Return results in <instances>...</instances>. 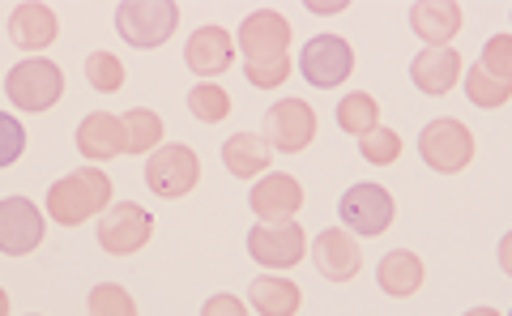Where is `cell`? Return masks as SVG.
Masks as SVG:
<instances>
[{"label": "cell", "instance_id": "obj_15", "mask_svg": "<svg viewBox=\"0 0 512 316\" xmlns=\"http://www.w3.org/2000/svg\"><path fill=\"white\" fill-rule=\"evenodd\" d=\"M410 82L423 94H448L461 82V56L453 47H423V52L410 60Z\"/></svg>", "mask_w": 512, "mask_h": 316}, {"label": "cell", "instance_id": "obj_30", "mask_svg": "<svg viewBox=\"0 0 512 316\" xmlns=\"http://www.w3.org/2000/svg\"><path fill=\"white\" fill-rule=\"evenodd\" d=\"M491 77H500V82H512V39L508 35H495L487 47H483V60H478Z\"/></svg>", "mask_w": 512, "mask_h": 316}, {"label": "cell", "instance_id": "obj_10", "mask_svg": "<svg viewBox=\"0 0 512 316\" xmlns=\"http://www.w3.org/2000/svg\"><path fill=\"white\" fill-rule=\"evenodd\" d=\"M248 252L256 265H269V270H291L308 252V235L295 218H282V223H265L248 231Z\"/></svg>", "mask_w": 512, "mask_h": 316}, {"label": "cell", "instance_id": "obj_26", "mask_svg": "<svg viewBox=\"0 0 512 316\" xmlns=\"http://www.w3.org/2000/svg\"><path fill=\"white\" fill-rule=\"evenodd\" d=\"M466 99L474 107H504L512 99V82H500V77H491L483 65H474L466 73Z\"/></svg>", "mask_w": 512, "mask_h": 316}, {"label": "cell", "instance_id": "obj_17", "mask_svg": "<svg viewBox=\"0 0 512 316\" xmlns=\"http://www.w3.org/2000/svg\"><path fill=\"white\" fill-rule=\"evenodd\" d=\"M256 218L265 223H282V218H295V210L303 205V188L295 176H261L256 188L248 193Z\"/></svg>", "mask_w": 512, "mask_h": 316}, {"label": "cell", "instance_id": "obj_25", "mask_svg": "<svg viewBox=\"0 0 512 316\" xmlns=\"http://www.w3.org/2000/svg\"><path fill=\"white\" fill-rule=\"evenodd\" d=\"M188 112L205 120V124H222L231 116V94L214 86V82H201V86H192L188 90Z\"/></svg>", "mask_w": 512, "mask_h": 316}, {"label": "cell", "instance_id": "obj_8", "mask_svg": "<svg viewBox=\"0 0 512 316\" xmlns=\"http://www.w3.org/2000/svg\"><path fill=\"white\" fill-rule=\"evenodd\" d=\"M201 180V158L192 146H158L154 158H146V184L158 197L180 201Z\"/></svg>", "mask_w": 512, "mask_h": 316}, {"label": "cell", "instance_id": "obj_6", "mask_svg": "<svg viewBox=\"0 0 512 316\" xmlns=\"http://www.w3.org/2000/svg\"><path fill=\"white\" fill-rule=\"evenodd\" d=\"M150 235H154V218L146 205H137V201L107 205L99 218V244L111 257H133V252L150 244Z\"/></svg>", "mask_w": 512, "mask_h": 316}, {"label": "cell", "instance_id": "obj_4", "mask_svg": "<svg viewBox=\"0 0 512 316\" xmlns=\"http://www.w3.org/2000/svg\"><path fill=\"white\" fill-rule=\"evenodd\" d=\"M175 22H180V9L171 0H124L116 9V30L124 43L133 47H158L175 35Z\"/></svg>", "mask_w": 512, "mask_h": 316}, {"label": "cell", "instance_id": "obj_11", "mask_svg": "<svg viewBox=\"0 0 512 316\" xmlns=\"http://www.w3.org/2000/svg\"><path fill=\"white\" fill-rule=\"evenodd\" d=\"M261 137L282 154L308 150L312 137H316V112L303 99H282L265 112V133Z\"/></svg>", "mask_w": 512, "mask_h": 316}, {"label": "cell", "instance_id": "obj_7", "mask_svg": "<svg viewBox=\"0 0 512 316\" xmlns=\"http://www.w3.org/2000/svg\"><path fill=\"white\" fill-rule=\"evenodd\" d=\"M393 214H397L393 193L380 184H355L338 201V218L350 235H384L393 227Z\"/></svg>", "mask_w": 512, "mask_h": 316}, {"label": "cell", "instance_id": "obj_12", "mask_svg": "<svg viewBox=\"0 0 512 316\" xmlns=\"http://www.w3.org/2000/svg\"><path fill=\"white\" fill-rule=\"evenodd\" d=\"M43 244V214L35 201L5 197L0 201V252L5 257H26Z\"/></svg>", "mask_w": 512, "mask_h": 316}, {"label": "cell", "instance_id": "obj_16", "mask_svg": "<svg viewBox=\"0 0 512 316\" xmlns=\"http://www.w3.org/2000/svg\"><path fill=\"white\" fill-rule=\"evenodd\" d=\"M461 22H466V13H461L457 0H419L410 9V30L427 47H444L461 30Z\"/></svg>", "mask_w": 512, "mask_h": 316}, {"label": "cell", "instance_id": "obj_13", "mask_svg": "<svg viewBox=\"0 0 512 316\" xmlns=\"http://www.w3.org/2000/svg\"><path fill=\"white\" fill-rule=\"evenodd\" d=\"M312 261H316V270L325 274L329 282H350V278L363 270V252H359V244H355V235L338 231V227L316 235Z\"/></svg>", "mask_w": 512, "mask_h": 316}, {"label": "cell", "instance_id": "obj_32", "mask_svg": "<svg viewBox=\"0 0 512 316\" xmlns=\"http://www.w3.org/2000/svg\"><path fill=\"white\" fill-rule=\"evenodd\" d=\"M218 312H231V316H239V312H244V304H239V299L218 295V299H210V304H205V316H218Z\"/></svg>", "mask_w": 512, "mask_h": 316}, {"label": "cell", "instance_id": "obj_3", "mask_svg": "<svg viewBox=\"0 0 512 316\" xmlns=\"http://www.w3.org/2000/svg\"><path fill=\"white\" fill-rule=\"evenodd\" d=\"M419 154H423V163L431 171H440V176H457V171H466L470 158H474V133L461 120L440 116V120H431L423 129Z\"/></svg>", "mask_w": 512, "mask_h": 316}, {"label": "cell", "instance_id": "obj_9", "mask_svg": "<svg viewBox=\"0 0 512 316\" xmlns=\"http://www.w3.org/2000/svg\"><path fill=\"white\" fill-rule=\"evenodd\" d=\"M350 69H355V47L338 35H316L308 39V47L299 52V73L303 82L316 86V90H333L342 86Z\"/></svg>", "mask_w": 512, "mask_h": 316}, {"label": "cell", "instance_id": "obj_23", "mask_svg": "<svg viewBox=\"0 0 512 316\" xmlns=\"http://www.w3.org/2000/svg\"><path fill=\"white\" fill-rule=\"evenodd\" d=\"M338 124H342V133H350V137L372 133L376 124H380V107H376V99H372V94H363V90L346 94V99L338 103Z\"/></svg>", "mask_w": 512, "mask_h": 316}, {"label": "cell", "instance_id": "obj_22", "mask_svg": "<svg viewBox=\"0 0 512 316\" xmlns=\"http://www.w3.org/2000/svg\"><path fill=\"white\" fill-rule=\"evenodd\" d=\"M248 295H252V312L261 316H295L303 299V291L286 278H256Z\"/></svg>", "mask_w": 512, "mask_h": 316}, {"label": "cell", "instance_id": "obj_1", "mask_svg": "<svg viewBox=\"0 0 512 316\" xmlns=\"http://www.w3.org/2000/svg\"><path fill=\"white\" fill-rule=\"evenodd\" d=\"M239 47L248 65L244 77L256 90H278L291 77V22L274 9H256L239 22Z\"/></svg>", "mask_w": 512, "mask_h": 316}, {"label": "cell", "instance_id": "obj_31", "mask_svg": "<svg viewBox=\"0 0 512 316\" xmlns=\"http://www.w3.org/2000/svg\"><path fill=\"white\" fill-rule=\"evenodd\" d=\"M0 133H5V146H0V167H9L13 158L22 154V146H26V133H22V124L9 120V116H0Z\"/></svg>", "mask_w": 512, "mask_h": 316}, {"label": "cell", "instance_id": "obj_5", "mask_svg": "<svg viewBox=\"0 0 512 316\" xmlns=\"http://www.w3.org/2000/svg\"><path fill=\"white\" fill-rule=\"evenodd\" d=\"M5 94L22 112H47L64 94V73H60V65H52V60H43V56L22 60V65L5 77Z\"/></svg>", "mask_w": 512, "mask_h": 316}, {"label": "cell", "instance_id": "obj_2", "mask_svg": "<svg viewBox=\"0 0 512 316\" xmlns=\"http://www.w3.org/2000/svg\"><path fill=\"white\" fill-rule=\"evenodd\" d=\"M107 205H111V180L99 167H82L47 188V214H52L56 227H82L86 218L103 214Z\"/></svg>", "mask_w": 512, "mask_h": 316}, {"label": "cell", "instance_id": "obj_18", "mask_svg": "<svg viewBox=\"0 0 512 316\" xmlns=\"http://www.w3.org/2000/svg\"><path fill=\"white\" fill-rule=\"evenodd\" d=\"M77 150L82 158H120V150H128V129L120 116H107V112H94L77 124Z\"/></svg>", "mask_w": 512, "mask_h": 316}, {"label": "cell", "instance_id": "obj_24", "mask_svg": "<svg viewBox=\"0 0 512 316\" xmlns=\"http://www.w3.org/2000/svg\"><path fill=\"white\" fill-rule=\"evenodd\" d=\"M124 129H128V150L133 154H154V146L163 141V120L150 107H133L124 116Z\"/></svg>", "mask_w": 512, "mask_h": 316}, {"label": "cell", "instance_id": "obj_33", "mask_svg": "<svg viewBox=\"0 0 512 316\" xmlns=\"http://www.w3.org/2000/svg\"><path fill=\"white\" fill-rule=\"evenodd\" d=\"M308 9H312V13H338V9H342V0H333V5H320V0H312Z\"/></svg>", "mask_w": 512, "mask_h": 316}, {"label": "cell", "instance_id": "obj_21", "mask_svg": "<svg viewBox=\"0 0 512 316\" xmlns=\"http://www.w3.org/2000/svg\"><path fill=\"white\" fill-rule=\"evenodd\" d=\"M376 278H380V291H384V295L410 299V295H419V287H423V261L414 257V252L397 248V252H389V257L380 261Z\"/></svg>", "mask_w": 512, "mask_h": 316}, {"label": "cell", "instance_id": "obj_27", "mask_svg": "<svg viewBox=\"0 0 512 316\" xmlns=\"http://www.w3.org/2000/svg\"><path fill=\"white\" fill-rule=\"evenodd\" d=\"M86 82L90 90H99V94H116L124 86V65H120V56H111V52H90L86 56Z\"/></svg>", "mask_w": 512, "mask_h": 316}, {"label": "cell", "instance_id": "obj_20", "mask_svg": "<svg viewBox=\"0 0 512 316\" xmlns=\"http://www.w3.org/2000/svg\"><path fill=\"white\" fill-rule=\"evenodd\" d=\"M269 163H274V146H269L265 137H256V133H235V137L222 141V167H227L235 180L261 176Z\"/></svg>", "mask_w": 512, "mask_h": 316}, {"label": "cell", "instance_id": "obj_28", "mask_svg": "<svg viewBox=\"0 0 512 316\" xmlns=\"http://www.w3.org/2000/svg\"><path fill=\"white\" fill-rule=\"evenodd\" d=\"M359 150H363L367 163L393 167L397 158H402V137H397L393 129H372V133H363V137H359Z\"/></svg>", "mask_w": 512, "mask_h": 316}, {"label": "cell", "instance_id": "obj_14", "mask_svg": "<svg viewBox=\"0 0 512 316\" xmlns=\"http://www.w3.org/2000/svg\"><path fill=\"white\" fill-rule=\"evenodd\" d=\"M60 35V18L47 5H35V0H26L9 13V39L22 47V52H43V47H52Z\"/></svg>", "mask_w": 512, "mask_h": 316}, {"label": "cell", "instance_id": "obj_29", "mask_svg": "<svg viewBox=\"0 0 512 316\" xmlns=\"http://www.w3.org/2000/svg\"><path fill=\"white\" fill-rule=\"evenodd\" d=\"M90 312L94 316H133L137 304H133V295H128L124 287H116V282H103V287L90 291Z\"/></svg>", "mask_w": 512, "mask_h": 316}, {"label": "cell", "instance_id": "obj_19", "mask_svg": "<svg viewBox=\"0 0 512 316\" xmlns=\"http://www.w3.org/2000/svg\"><path fill=\"white\" fill-rule=\"evenodd\" d=\"M231 35L222 26H201L197 35L188 39L184 47V65L201 77H214V73H227L231 69Z\"/></svg>", "mask_w": 512, "mask_h": 316}]
</instances>
